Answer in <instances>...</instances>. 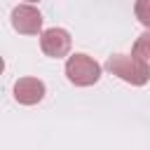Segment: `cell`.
Masks as SVG:
<instances>
[{"label":"cell","mask_w":150,"mask_h":150,"mask_svg":"<svg viewBox=\"0 0 150 150\" xmlns=\"http://www.w3.org/2000/svg\"><path fill=\"white\" fill-rule=\"evenodd\" d=\"M105 70L131 87H143L150 80V68L134 54H112L105 61Z\"/></svg>","instance_id":"obj_1"},{"label":"cell","mask_w":150,"mask_h":150,"mask_svg":"<svg viewBox=\"0 0 150 150\" xmlns=\"http://www.w3.org/2000/svg\"><path fill=\"white\" fill-rule=\"evenodd\" d=\"M66 77L75 87H91L101 80V66L87 54H70L66 59Z\"/></svg>","instance_id":"obj_2"},{"label":"cell","mask_w":150,"mask_h":150,"mask_svg":"<svg viewBox=\"0 0 150 150\" xmlns=\"http://www.w3.org/2000/svg\"><path fill=\"white\" fill-rule=\"evenodd\" d=\"M70 45H73V40H70V33L66 28L54 26V28H47V30L40 33V49L49 59H63V56H68L70 54Z\"/></svg>","instance_id":"obj_3"},{"label":"cell","mask_w":150,"mask_h":150,"mask_svg":"<svg viewBox=\"0 0 150 150\" xmlns=\"http://www.w3.org/2000/svg\"><path fill=\"white\" fill-rule=\"evenodd\" d=\"M42 14L35 5H16L12 9V28L21 35H38L42 33Z\"/></svg>","instance_id":"obj_4"},{"label":"cell","mask_w":150,"mask_h":150,"mask_svg":"<svg viewBox=\"0 0 150 150\" xmlns=\"http://www.w3.org/2000/svg\"><path fill=\"white\" fill-rule=\"evenodd\" d=\"M45 82L38 77H19L14 82V101L21 105H35L45 98Z\"/></svg>","instance_id":"obj_5"},{"label":"cell","mask_w":150,"mask_h":150,"mask_svg":"<svg viewBox=\"0 0 150 150\" xmlns=\"http://www.w3.org/2000/svg\"><path fill=\"white\" fill-rule=\"evenodd\" d=\"M131 54L150 68V30H145V33H141V35L136 38V42H134V47H131Z\"/></svg>","instance_id":"obj_6"},{"label":"cell","mask_w":150,"mask_h":150,"mask_svg":"<svg viewBox=\"0 0 150 150\" xmlns=\"http://www.w3.org/2000/svg\"><path fill=\"white\" fill-rule=\"evenodd\" d=\"M134 14H136L138 23L145 26V28L150 30V0H136V5H134Z\"/></svg>","instance_id":"obj_7"},{"label":"cell","mask_w":150,"mask_h":150,"mask_svg":"<svg viewBox=\"0 0 150 150\" xmlns=\"http://www.w3.org/2000/svg\"><path fill=\"white\" fill-rule=\"evenodd\" d=\"M26 2H28V5H33V2H38V0H26Z\"/></svg>","instance_id":"obj_8"}]
</instances>
